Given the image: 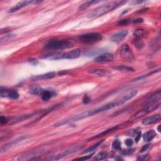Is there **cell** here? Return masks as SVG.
<instances>
[{
  "instance_id": "6da1fadb",
  "label": "cell",
  "mask_w": 161,
  "mask_h": 161,
  "mask_svg": "<svg viewBox=\"0 0 161 161\" xmlns=\"http://www.w3.org/2000/svg\"><path fill=\"white\" fill-rule=\"evenodd\" d=\"M126 3V1H120V2H115L111 1L107 3L105 5L99 6L95 9L93 10L87 15V18L89 19H94L100 17V16L104 15L106 13H109L110 11L115 10L119 6H122Z\"/></svg>"
},
{
  "instance_id": "7a4b0ae2",
  "label": "cell",
  "mask_w": 161,
  "mask_h": 161,
  "mask_svg": "<svg viewBox=\"0 0 161 161\" xmlns=\"http://www.w3.org/2000/svg\"><path fill=\"white\" fill-rule=\"evenodd\" d=\"M74 42L72 40H50L45 45V48L49 50L59 51L72 46Z\"/></svg>"
},
{
  "instance_id": "3957f363",
  "label": "cell",
  "mask_w": 161,
  "mask_h": 161,
  "mask_svg": "<svg viewBox=\"0 0 161 161\" xmlns=\"http://www.w3.org/2000/svg\"><path fill=\"white\" fill-rule=\"evenodd\" d=\"M103 39L101 34L97 32L88 33L79 37L80 42L84 44H93L100 42Z\"/></svg>"
},
{
  "instance_id": "277c9868",
  "label": "cell",
  "mask_w": 161,
  "mask_h": 161,
  "mask_svg": "<svg viewBox=\"0 0 161 161\" xmlns=\"http://www.w3.org/2000/svg\"><path fill=\"white\" fill-rule=\"evenodd\" d=\"M120 57L123 60L127 63H132L135 59L133 53L131 51V49L129 45H123L120 50Z\"/></svg>"
},
{
  "instance_id": "5b68a950",
  "label": "cell",
  "mask_w": 161,
  "mask_h": 161,
  "mask_svg": "<svg viewBox=\"0 0 161 161\" xmlns=\"http://www.w3.org/2000/svg\"><path fill=\"white\" fill-rule=\"evenodd\" d=\"M81 53V50L80 49H75L73 50L66 52L63 54L57 56L55 59H74L79 57Z\"/></svg>"
},
{
  "instance_id": "8992f818",
  "label": "cell",
  "mask_w": 161,
  "mask_h": 161,
  "mask_svg": "<svg viewBox=\"0 0 161 161\" xmlns=\"http://www.w3.org/2000/svg\"><path fill=\"white\" fill-rule=\"evenodd\" d=\"M160 106V103H155V104H152L150 105L147 106L146 107H144L143 108H142L141 110H140L139 111L136 113L134 116V118H139L140 117H141L143 115H145L147 113H149L152 111H153L157 109H158Z\"/></svg>"
},
{
  "instance_id": "52a82bcc",
  "label": "cell",
  "mask_w": 161,
  "mask_h": 161,
  "mask_svg": "<svg viewBox=\"0 0 161 161\" xmlns=\"http://www.w3.org/2000/svg\"><path fill=\"white\" fill-rule=\"evenodd\" d=\"M0 96L2 98H9L12 100H17L19 98V94L15 90H8L1 88L0 91Z\"/></svg>"
},
{
  "instance_id": "ba28073f",
  "label": "cell",
  "mask_w": 161,
  "mask_h": 161,
  "mask_svg": "<svg viewBox=\"0 0 161 161\" xmlns=\"http://www.w3.org/2000/svg\"><path fill=\"white\" fill-rule=\"evenodd\" d=\"M128 33H129V32H128L127 30L120 31L111 36L110 37V40L115 43L121 42L127 37V35H128Z\"/></svg>"
},
{
  "instance_id": "9c48e42d",
  "label": "cell",
  "mask_w": 161,
  "mask_h": 161,
  "mask_svg": "<svg viewBox=\"0 0 161 161\" xmlns=\"http://www.w3.org/2000/svg\"><path fill=\"white\" fill-rule=\"evenodd\" d=\"M114 60V56L111 53H105L98 56L94 59V62L98 63H106V62H111Z\"/></svg>"
},
{
  "instance_id": "30bf717a",
  "label": "cell",
  "mask_w": 161,
  "mask_h": 161,
  "mask_svg": "<svg viewBox=\"0 0 161 161\" xmlns=\"http://www.w3.org/2000/svg\"><path fill=\"white\" fill-rule=\"evenodd\" d=\"M161 118L160 114H155L144 118L142 123L143 125H150L159 122Z\"/></svg>"
},
{
  "instance_id": "8fae6325",
  "label": "cell",
  "mask_w": 161,
  "mask_h": 161,
  "mask_svg": "<svg viewBox=\"0 0 161 161\" xmlns=\"http://www.w3.org/2000/svg\"><path fill=\"white\" fill-rule=\"evenodd\" d=\"M81 148V146H78V145H76V146H72L71 147L67 148V149H66L63 152H62L61 154H60L59 155H57L56 159H60L61 158L67 156L68 155L72 154L74 153V152H76L79 150Z\"/></svg>"
},
{
  "instance_id": "7c38bea8",
  "label": "cell",
  "mask_w": 161,
  "mask_h": 161,
  "mask_svg": "<svg viewBox=\"0 0 161 161\" xmlns=\"http://www.w3.org/2000/svg\"><path fill=\"white\" fill-rule=\"evenodd\" d=\"M56 74L55 72H50L41 74V75L34 76V77H33L31 79L32 81H42V80L49 79H52V78L56 76Z\"/></svg>"
},
{
  "instance_id": "4fadbf2b",
  "label": "cell",
  "mask_w": 161,
  "mask_h": 161,
  "mask_svg": "<svg viewBox=\"0 0 161 161\" xmlns=\"http://www.w3.org/2000/svg\"><path fill=\"white\" fill-rule=\"evenodd\" d=\"M88 72L93 75H96L98 76H107L110 74V72L108 70L101 69H89L88 71Z\"/></svg>"
},
{
  "instance_id": "5bb4252c",
  "label": "cell",
  "mask_w": 161,
  "mask_h": 161,
  "mask_svg": "<svg viewBox=\"0 0 161 161\" xmlns=\"http://www.w3.org/2000/svg\"><path fill=\"white\" fill-rule=\"evenodd\" d=\"M33 3H35V1H20L15 6H14L13 8H12L11 10H10L9 13H14V12H16V11L20 10V9H22V8L25 7L28 5H29Z\"/></svg>"
},
{
  "instance_id": "9a60e30c",
  "label": "cell",
  "mask_w": 161,
  "mask_h": 161,
  "mask_svg": "<svg viewBox=\"0 0 161 161\" xmlns=\"http://www.w3.org/2000/svg\"><path fill=\"white\" fill-rule=\"evenodd\" d=\"M27 137H25V136H22V137L16 139L15 140H13V141H11V142L6 144L5 146H4L3 147H1V152H1V154H2V153H3L4 152H6V150H7L8 149V148H10L11 147H12L13 145H15V144L17 143L18 142H21V141H22L23 140L27 139Z\"/></svg>"
},
{
  "instance_id": "2e32d148",
  "label": "cell",
  "mask_w": 161,
  "mask_h": 161,
  "mask_svg": "<svg viewBox=\"0 0 161 161\" xmlns=\"http://www.w3.org/2000/svg\"><path fill=\"white\" fill-rule=\"evenodd\" d=\"M39 113V111H36V112H34L31 114H28V115H22V116H19L16 118H14L13 120H11V124H15V123H17L20 122H22L25 120H27L28 118H30L34 115H36Z\"/></svg>"
},
{
  "instance_id": "e0dca14e",
  "label": "cell",
  "mask_w": 161,
  "mask_h": 161,
  "mask_svg": "<svg viewBox=\"0 0 161 161\" xmlns=\"http://www.w3.org/2000/svg\"><path fill=\"white\" fill-rule=\"evenodd\" d=\"M55 95H56V93L55 91H53L44 89V92L40 96L42 97V99L44 101H47L50 100V99L52 98L53 96H54Z\"/></svg>"
},
{
  "instance_id": "ac0fdd59",
  "label": "cell",
  "mask_w": 161,
  "mask_h": 161,
  "mask_svg": "<svg viewBox=\"0 0 161 161\" xmlns=\"http://www.w3.org/2000/svg\"><path fill=\"white\" fill-rule=\"evenodd\" d=\"M160 96H161L160 90H159V91H157L155 92L154 94H152V95H150L149 97H148L147 99V100L146 101V103H150L157 101V100H160Z\"/></svg>"
},
{
  "instance_id": "d6986e66",
  "label": "cell",
  "mask_w": 161,
  "mask_h": 161,
  "mask_svg": "<svg viewBox=\"0 0 161 161\" xmlns=\"http://www.w3.org/2000/svg\"><path fill=\"white\" fill-rule=\"evenodd\" d=\"M156 136V133L154 130H150L147 131L143 135V139L145 142H150L153 140Z\"/></svg>"
},
{
  "instance_id": "ffe728a7",
  "label": "cell",
  "mask_w": 161,
  "mask_h": 161,
  "mask_svg": "<svg viewBox=\"0 0 161 161\" xmlns=\"http://www.w3.org/2000/svg\"><path fill=\"white\" fill-rule=\"evenodd\" d=\"M113 69L118 70L119 71H122V72H135V69L130 67V66H127V65H116V66H113Z\"/></svg>"
},
{
  "instance_id": "44dd1931",
  "label": "cell",
  "mask_w": 161,
  "mask_h": 161,
  "mask_svg": "<svg viewBox=\"0 0 161 161\" xmlns=\"http://www.w3.org/2000/svg\"><path fill=\"white\" fill-rule=\"evenodd\" d=\"M147 32L145 30L142 29V28H138V29L135 30L134 32V35L135 38L137 39H141L145 37L147 35Z\"/></svg>"
},
{
  "instance_id": "7402d4cb",
  "label": "cell",
  "mask_w": 161,
  "mask_h": 161,
  "mask_svg": "<svg viewBox=\"0 0 161 161\" xmlns=\"http://www.w3.org/2000/svg\"><path fill=\"white\" fill-rule=\"evenodd\" d=\"M44 91V89L40 86H33L29 89V93L34 95H41Z\"/></svg>"
},
{
  "instance_id": "603a6c76",
  "label": "cell",
  "mask_w": 161,
  "mask_h": 161,
  "mask_svg": "<svg viewBox=\"0 0 161 161\" xmlns=\"http://www.w3.org/2000/svg\"><path fill=\"white\" fill-rule=\"evenodd\" d=\"M100 2V1H86L84 3H82V5L79 7V10L83 11L86 9H87V8H89L90 6H91L93 4H95V3L96 4V3H98Z\"/></svg>"
},
{
  "instance_id": "cb8c5ba5",
  "label": "cell",
  "mask_w": 161,
  "mask_h": 161,
  "mask_svg": "<svg viewBox=\"0 0 161 161\" xmlns=\"http://www.w3.org/2000/svg\"><path fill=\"white\" fill-rule=\"evenodd\" d=\"M118 126H115V127H111V129H108V130H106L103 131H102V132H101V133L98 134L97 135H95V136H94V137H92V138H91V139H96V138H98V137H101V136L107 135L108 134L110 133V132H111V131H113L117 130L118 129Z\"/></svg>"
},
{
  "instance_id": "d4e9b609",
  "label": "cell",
  "mask_w": 161,
  "mask_h": 161,
  "mask_svg": "<svg viewBox=\"0 0 161 161\" xmlns=\"http://www.w3.org/2000/svg\"><path fill=\"white\" fill-rule=\"evenodd\" d=\"M134 43L135 47L137 48L138 50H141V49H142L144 47V45H145L143 41L141 39L135 38Z\"/></svg>"
},
{
  "instance_id": "484cf974",
  "label": "cell",
  "mask_w": 161,
  "mask_h": 161,
  "mask_svg": "<svg viewBox=\"0 0 161 161\" xmlns=\"http://www.w3.org/2000/svg\"><path fill=\"white\" fill-rule=\"evenodd\" d=\"M103 140H101V141L100 142H97L96 143L94 144V145H93V146H91V147L88 148L87 150H86L84 152H83V154H88V153H91V152H93L94 150L96 149V148H97L99 146H100L101 144L103 143Z\"/></svg>"
},
{
  "instance_id": "4316f807",
  "label": "cell",
  "mask_w": 161,
  "mask_h": 161,
  "mask_svg": "<svg viewBox=\"0 0 161 161\" xmlns=\"http://www.w3.org/2000/svg\"><path fill=\"white\" fill-rule=\"evenodd\" d=\"M108 156V154L106 153V152H100V153L98 154L95 157H94V160H101L105 159Z\"/></svg>"
},
{
  "instance_id": "83f0119b",
  "label": "cell",
  "mask_w": 161,
  "mask_h": 161,
  "mask_svg": "<svg viewBox=\"0 0 161 161\" xmlns=\"http://www.w3.org/2000/svg\"><path fill=\"white\" fill-rule=\"evenodd\" d=\"M112 146H113V148H114L115 150H120V148H121V142H120V141L118 139H116L113 142Z\"/></svg>"
},
{
  "instance_id": "f1b7e54d",
  "label": "cell",
  "mask_w": 161,
  "mask_h": 161,
  "mask_svg": "<svg viewBox=\"0 0 161 161\" xmlns=\"http://www.w3.org/2000/svg\"><path fill=\"white\" fill-rule=\"evenodd\" d=\"M135 152V149H133V148H131V149H126V150H123L122 151L121 154L123 155H130L131 154H133Z\"/></svg>"
},
{
  "instance_id": "f546056e",
  "label": "cell",
  "mask_w": 161,
  "mask_h": 161,
  "mask_svg": "<svg viewBox=\"0 0 161 161\" xmlns=\"http://www.w3.org/2000/svg\"><path fill=\"white\" fill-rule=\"evenodd\" d=\"M13 37H15L14 35H5V37H3L0 39V42L1 44H2L3 42H5V41L11 40V39H13Z\"/></svg>"
},
{
  "instance_id": "4dcf8cb0",
  "label": "cell",
  "mask_w": 161,
  "mask_h": 161,
  "mask_svg": "<svg viewBox=\"0 0 161 161\" xmlns=\"http://www.w3.org/2000/svg\"><path fill=\"white\" fill-rule=\"evenodd\" d=\"M160 71V69H158V70H155V71H152V72H149V73H148L147 74H146V75H143V76H141V77H138V78H137V79H142V78H143V77H147V76H151V75H152V74H154V73H156V72H159Z\"/></svg>"
},
{
  "instance_id": "1f68e13d",
  "label": "cell",
  "mask_w": 161,
  "mask_h": 161,
  "mask_svg": "<svg viewBox=\"0 0 161 161\" xmlns=\"http://www.w3.org/2000/svg\"><path fill=\"white\" fill-rule=\"evenodd\" d=\"M150 159V156L148 155H142V156H140L137 158V160H141V161H146L147 160Z\"/></svg>"
},
{
  "instance_id": "d6a6232c",
  "label": "cell",
  "mask_w": 161,
  "mask_h": 161,
  "mask_svg": "<svg viewBox=\"0 0 161 161\" xmlns=\"http://www.w3.org/2000/svg\"><path fill=\"white\" fill-rule=\"evenodd\" d=\"M125 143L126 144V146H127V147H130L132 145H133L134 141H133V140H132V139H128L125 140Z\"/></svg>"
},
{
  "instance_id": "836d02e7",
  "label": "cell",
  "mask_w": 161,
  "mask_h": 161,
  "mask_svg": "<svg viewBox=\"0 0 161 161\" xmlns=\"http://www.w3.org/2000/svg\"><path fill=\"white\" fill-rule=\"evenodd\" d=\"M129 23V20H120V21L118 22V25H126Z\"/></svg>"
},
{
  "instance_id": "e575fe53",
  "label": "cell",
  "mask_w": 161,
  "mask_h": 161,
  "mask_svg": "<svg viewBox=\"0 0 161 161\" xmlns=\"http://www.w3.org/2000/svg\"><path fill=\"white\" fill-rule=\"evenodd\" d=\"M7 122H8V119L6 117L3 116H1L0 117V123H1V125L6 124Z\"/></svg>"
},
{
  "instance_id": "d590c367",
  "label": "cell",
  "mask_w": 161,
  "mask_h": 161,
  "mask_svg": "<svg viewBox=\"0 0 161 161\" xmlns=\"http://www.w3.org/2000/svg\"><path fill=\"white\" fill-rule=\"evenodd\" d=\"M93 154H91L89 155H88V156H85V157H80V158H77L76 159L74 160H88L91 157V155Z\"/></svg>"
},
{
  "instance_id": "8d00e7d4",
  "label": "cell",
  "mask_w": 161,
  "mask_h": 161,
  "mask_svg": "<svg viewBox=\"0 0 161 161\" xmlns=\"http://www.w3.org/2000/svg\"><path fill=\"white\" fill-rule=\"evenodd\" d=\"M149 146H150L149 144H147V145L143 146L142 147V148L141 149H140V153H143V152H146V151L148 149V148L149 147Z\"/></svg>"
},
{
  "instance_id": "74e56055",
  "label": "cell",
  "mask_w": 161,
  "mask_h": 161,
  "mask_svg": "<svg viewBox=\"0 0 161 161\" xmlns=\"http://www.w3.org/2000/svg\"><path fill=\"white\" fill-rule=\"evenodd\" d=\"M82 102H83L84 104H88V103L90 102V99L88 96H84L83 99H82Z\"/></svg>"
},
{
  "instance_id": "f35d334b",
  "label": "cell",
  "mask_w": 161,
  "mask_h": 161,
  "mask_svg": "<svg viewBox=\"0 0 161 161\" xmlns=\"http://www.w3.org/2000/svg\"><path fill=\"white\" fill-rule=\"evenodd\" d=\"M143 22V18H137V19H134L132 22L134 23H142Z\"/></svg>"
},
{
  "instance_id": "ab89813d",
  "label": "cell",
  "mask_w": 161,
  "mask_h": 161,
  "mask_svg": "<svg viewBox=\"0 0 161 161\" xmlns=\"http://www.w3.org/2000/svg\"><path fill=\"white\" fill-rule=\"evenodd\" d=\"M141 136H142V132L141 131H139V133L137 134V136H136V138H135V141L136 142H138L139 141L140 139L141 138Z\"/></svg>"
},
{
  "instance_id": "60d3db41",
  "label": "cell",
  "mask_w": 161,
  "mask_h": 161,
  "mask_svg": "<svg viewBox=\"0 0 161 161\" xmlns=\"http://www.w3.org/2000/svg\"><path fill=\"white\" fill-rule=\"evenodd\" d=\"M144 1H134L133 3H134V5H137V4H140V3H143Z\"/></svg>"
},
{
  "instance_id": "b9f144b4",
  "label": "cell",
  "mask_w": 161,
  "mask_h": 161,
  "mask_svg": "<svg viewBox=\"0 0 161 161\" xmlns=\"http://www.w3.org/2000/svg\"><path fill=\"white\" fill-rule=\"evenodd\" d=\"M148 10V8H144V9H142V10H140V11H139L137 13H143V12H146Z\"/></svg>"
},
{
  "instance_id": "7bdbcfd3",
  "label": "cell",
  "mask_w": 161,
  "mask_h": 161,
  "mask_svg": "<svg viewBox=\"0 0 161 161\" xmlns=\"http://www.w3.org/2000/svg\"><path fill=\"white\" fill-rule=\"evenodd\" d=\"M160 125H159V127H158V128H157V130L160 132Z\"/></svg>"
}]
</instances>
